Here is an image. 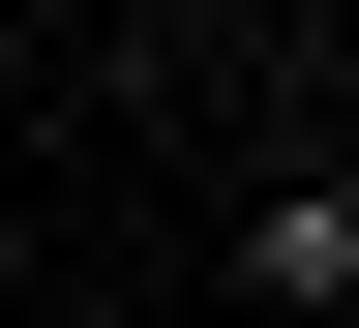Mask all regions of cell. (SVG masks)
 I'll return each mask as SVG.
<instances>
[{"label": "cell", "instance_id": "cell-1", "mask_svg": "<svg viewBox=\"0 0 359 328\" xmlns=\"http://www.w3.org/2000/svg\"><path fill=\"white\" fill-rule=\"evenodd\" d=\"M240 299H269V328H330V299H359V179H330V150L240 209Z\"/></svg>", "mask_w": 359, "mask_h": 328}]
</instances>
